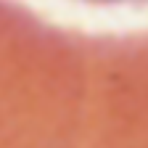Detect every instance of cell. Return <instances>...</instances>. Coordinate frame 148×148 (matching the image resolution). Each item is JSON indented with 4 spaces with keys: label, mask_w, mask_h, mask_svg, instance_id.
Instances as JSON below:
<instances>
[{
    "label": "cell",
    "mask_w": 148,
    "mask_h": 148,
    "mask_svg": "<svg viewBox=\"0 0 148 148\" xmlns=\"http://www.w3.org/2000/svg\"><path fill=\"white\" fill-rule=\"evenodd\" d=\"M90 3H140V0H90Z\"/></svg>",
    "instance_id": "obj_1"
}]
</instances>
